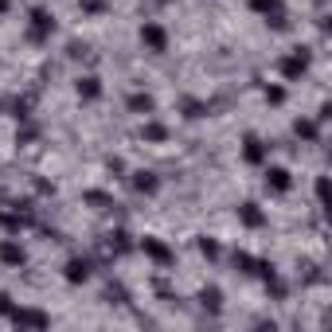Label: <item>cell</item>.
<instances>
[{
  "label": "cell",
  "mask_w": 332,
  "mask_h": 332,
  "mask_svg": "<svg viewBox=\"0 0 332 332\" xmlns=\"http://www.w3.org/2000/svg\"><path fill=\"white\" fill-rule=\"evenodd\" d=\"M0 254H4V262H20V258H24V250H20V246H12V242H8V246H4V250H0Z\"/></svg>",
  "instance_id": "6da1fadb"
}]
</instances>
